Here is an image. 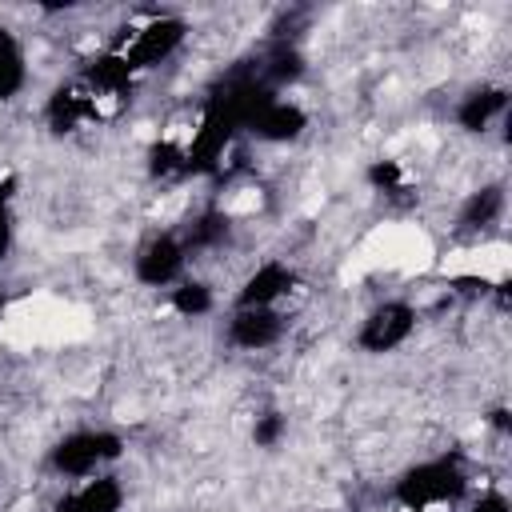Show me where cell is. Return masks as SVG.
Wrapping results in <instances>:
<instances>
[{"instance_id": "cell-17", "label": "cell", "mask_w": 512, "mask_h": 512, "mask_svg": "<svg viewBox=\"0 0 512 512\" xmlns=\"http://www.w3.org/2000/svg\"><path fill=\"white\" fill-rule=\"evenodd\" d=\"M256 76L272 88V92H288L292 84H300L304 76V52L296 44H276L260 64H256Z\"/></svg>"}, {"instance_id": "cell-3", "label": "cell", "mask_w": 512, "mask_h": 512, "mask_svg": "<svg viewBox=\"0 0 512 512\" xmlns=\"http://www.w3.org/2000/svg\"><path fill=\"white\" fill-rule=\"evenodd\" d=\"M416 332H420V308H416V300H408V296H384V300H376L360 316V324L352 332V344L364 356H392V352L408 348L416 340Z\"/></svg>"}, {"instance_id": "cell-15", "label": "cell", "mask_w": 512, "mask_h": 512, "mask_svg": "<svg viewBox=\"0 0 512 512\" xmlns=\"http://www.w3.org/2000/svg\"><path fill=\"white\" fill-rule=\"evenodd\" d=\"M164 296H168V308H172L180 320H204V316H212V312L220 308V296H216L212 280L192 276V272H188L180 284H172Z\"/></svg>"}, {"instance_id": "cell-1", "label": "cell", "mask_w": 512, "mask_h": 512, "mask_svg": "<svg viewBox=\"0 0 512 512\" xmlns=\"http://www.w3.org/2000/svg\"><path fill=\"white\" fill-rule=\"evenodd\" d=\"M472 460L460 448L416 456L388 480V504L400 512H444L472 496Z\"/></svg>"}, {"instance_id": "cell-13", "label": "cell", "mask_w": 512, "mask_h": 512, "mask_svg": "<svg viewBox=\"0 0 512 512\" xmlns=\"http://www.w3.org/2000/svg\"><path fill=\"white\" fill-rule=\"evenodd\" d=\"M124 504H128L124 480L116 472H104V476L68 484L52 504V512H124Z\"/></svg>"}, {"instance_id": "cell-21", "label": "cell", "mask_w": 512, "mask_h": 512, "mask_svg": "<svg viewBox=\"0 0 512 512\" xmlns=\"http://www.w3.org/2000/svg\"><path fill=\"white\" fill-rule=\"evenodd\" d=\"M16 192H12V184H0V260L12 252V244H16Z\"/></svg>"}, {"instance_id": "cell-5", "label": "cell", "mask_w": 512, "mask_h": 512, "mask_svg": "<svg viewBox=\"0 0 512 512\" xmlns=\"http://www.w3.org/2000/svg\"><path fill=\"white\" fill-rule=\"evenodd\" d=\"M192 272V252H188V244H184V236H180V228H160V232H152L136 252H132V280L140 284V288H172V284H180L184 276Z\"/></svg>"}, {"instance_id": "cell-2", "label": "cell", "mask_w": 512, "mask_h": 512, "mask_svg": "<svg viewBox=\"0 0 512 512\" xmlns=\"http://www.w3.org/2000/svg\"><path fill=\"white\" fill-rule=\"evenodd\" d=\"M128 456V436L112 424H76L60 432L44 448V468L60 484H80L104 472H116V464Z\"/></svg>"}, {"instance_id": "cell-12", "label": "cell", "mask_w": 512, "mask_h": 512, "mask_svg": "<svg viewBox=\"0 0 512 512\" xmlns=\"http://www.w3.org/2000/svg\"><path fill=\"white\" fill-rule=\"evenodd\" d=\"M100 116H104V104H100L80 80L56 84V88L48 92V100H44V128H48L52 136H72V132H80L84 124H92V120H100Z\"/></svg>"}, {"instance_id": "cell-22", "label": "cell", "mask_w": 512, "mask_h": 512, "mask_svg": "<svg viewBox=\"0 0 512 512\" xmlns=\"http://www.w3.org/2000/svg\"><path fill=\"white\" fill-rule=\"evenodd\" d=\"M8 308H12V292H8L4 284H0V320L8 316Z\"/></svg>"}, {"instance_id": "cell-4", "label": "cell", "mask_w": 512, "mask_h": 512, "mask_svg": "<svg viewBox=\"0 0 512 512\" xmlns=\"http://www.w3.org/2000/svg\"><path fill=\"white\" fill-rule=\"evenodd\" d=\"M188 36H192V24H188L180 12H152L148 20L132 24L128 36L116 40V48L128 56V64H132L140 76H148V72H156L160 64L176 60V56L184 52Z\"/></svg>"}, {"instance_id": "cell-16", "label": "cell", "mask_w": 512, "mask_h": 512, "mask_svg": "<svg viewBox=\"0 0 512 512\" xmlns=\"http://www.w3.org/2000/svg\"><path fill=\"white\" fill-rule=\"evenodd\" d=\"M180 236H184V244H188L192 256H196V252H216V248H224L228 236H232V212H224V208H204V212H196V216L188 220V228H180Z\"/></svg>"}, {"instance_id": "cell-20", "label": "cell", "mask_w": 512, "mask_h": 512, "mask_svg": "<svg viewBox=\"0 0 512 512\" xmlns=\"http://www.w3.org/2000/svg\"><path fill=\"white\" fill-rule=\"evenodd\" d=\"M460 512H512V500L500 484H484V488H472V496L460 504Z\"/></svg>"}, {"instance_id": "cell-14", "label": "cell", "mask_w": 512, "mask_h": 512, "mask_svg": "<svg viewBox=\"0 0 512 512\" xmlns=\"http://www.w3.org/2000/svg\"><path fill=\"white\" fill-rule=\"evenodd\" d=\"M32 84V60H28V44L16 28L0 24V108L16 104Z\"/></svg>"}, {"instance_id": "cell-8", "label": "cell", "mask_w": 512, "mask_h": 512, "mask_svg": "<svg viewBox=\"0 0 512 512\" xmlns=\"http://www.w3.org/2000/svg\"><path fill=\"white\" fill-rule=\"evenodd\" d=\"M220 336L232 352H272L288 336V312L284 308H228Z\"/></svg>"}, {"instance_id": "cell-6", "label": "cell", "mask_w": 512, "mask_h": 512, "mask_svg": "<svg viewBox=\"0 0 512 512\" xmlns=\"http://www.w3.org/2000/svg\"><path fill=\"white\" fill-rule=\"evenodd\" d=\"M296 288H300V268L288 256H264L240 276L228 308H284V300Z\"/></svg>"}, {"instance_id": "cell-11", "label": "cell", "mask_w": 512, "mask_h": 512, "mask_svg": "<svg viewBox=\"0 0 512 512\" xmlns=\"http://www.w3.org/2000/svg\"><path fill=\"white\" fill-rule=\"evenodd\" d=\"M504 212H508V184L504 180H484L472 192H464V200L456 204L452 232L460 240H484L492 228H500Z\"/></svg>"}, {"instance_id": "cell-19", "label": "cell", "mask_w": 512, "mask_h": 512, "mask_svg": "<svg viewBox=\"0 0 512 512\" xmlns=\"http://www.w3.org/2000/svg\"><path fill=\"white\" fill-rule=\"evenodd\" d=\"M364 180L376 188V192H400L404 188V164L400 160H372L364 168Z\"/></svg>"}, {"instance_id": "cell-7", "label": "cell", "mask_w": 512, "mask_h": 512, "mask_svg": "<svg viewBox=\"0 0 512 512\" xmlns=\"http://www.w3.org/2000/svg\"><path fill=\"white\" fill-rule=\"evenodd\" d=\"M308 128H312V116H308V108H304L296 96H288V92H268V96L252 108V116H248V124H244V136H252L256 144H268V148H284V144L304 140Z\"/></svg>"}, {"instance_id": "cell-9", "label": "cell", "mask_w": 512, "mask_h": 512, "mask_svg": "<svg viewBox=\"0 0 512 512\" xmlns=\"http://www.w3.org/2000/svg\"><path fill=\"white\" fill-rule=\"evenodd\" d=\"M76 80H80L100 104H108V100H128V96L136 92V84H140V72L128 64V56H124L116 44H108V48H96V52L80 64Z\"/></svg>"}, {"instance_id": "cell-18", "label": "cell", "mask_w": 512, "mask_h": 512, "mask_svg": "<svg viewBox=\"0 0 512 512\" xmlns=\"http://www.w3.org/2000/svg\"><path fill=\"white\" fill-rule=\"evenodd\" d=\"M284 436H288V416H284L280 408L256 412V420H252V444H256V448L272 452V448L284 444Z\"/></svg>"}, {"instance_id": "cell-10", "label": "cell", "mask_w": 512, "mask_h": 512, "mask_svg": "<svg viewBox=\"0 0 512 512\" xmlns=\"http://www.w3.org/2000/svg\"><path fill=\"white\" fill-rule=\"evenodd\" d=\"M508 104H512V92L508 84H496V80H480L472 88H464L452 104V124L464 132V136H484L492 132L504 116H508Z\"/></svg>"}]
</instances>
